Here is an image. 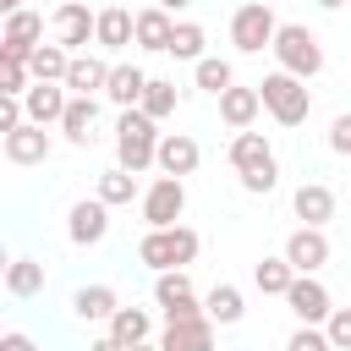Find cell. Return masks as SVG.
I'll list each match as a JSON object with an SVG mask.
<instances>
[{"mask_svg": "<svg viewBox=\"0 0 351 351\" xmlns=\"http://www.w3.org/2000/svg\"><path fill=\"white\" fill-rule=\"evenodd\" d=\"M0 351H38V346H33V335L11 329V335H0Z\"/></svg>", "mask_w": 351, "mask_h": 351, "instance_id": "39", "label": "cell"}, {"mask_svg": "<svg viewBox=\"0 0 351 351\" xmlns=\"http://www.w3.org/2000/svg\"><path fill=\"white\" fill-rule=\"evenodd\" d=\"M115 307H121V302H115V291H110V285H82V291L71 296V313H77L82 324H99V318H115Z\"/></svg>", "mask_w": 351, "mask_h": 351, "instance_id": "26", "label": "cell"}, {"mask_svg": "<svg viewBox=\"0 0 351 351\" xmlns=\"http://www.w3.org/2000/svg\"><path fill=\"white\" fill-rule=\"evenodd\" d=\"M110 88V66L99 55H71V71H66V93L71 99H93Z\"/></svg>", "mask_w": 351, "mask_h": 351, "instance_id": "17", "label": "cell"}, {"mask_svg": "<svg viewBox=\"0 0 351 351\" xmlns=\"http://www.w3.org/2000/svg\"><path fill=\"white\" fill-rule=\"evenodd\" d=\"M93 44H99V49H126V44H137V16H132L126 5H104Z\"/></svg>", "mask_w": 351, "mask_h": 351, "instance_id": "20", "label": "cell"}, {"mask_svg": "<svg viewBox=\"0 0 351 351\" xmlns=\"http://www.w3.org/2000/svg\"><path fill=\"white\" fill-rule=\"evenodd\" d=\"M5 159H11V165H44V159H49V132L27 121L22 132L5 137Z\"/></svg>", "mask_w": 351, "mask_h": 351, "instance_id": "23", "label": "cell"}, {"mask_svg": "<svg viewBox=\"0 0 351 351\" xmlns=\"http://www.w3.org/2000/svg\"><path fill=\"white\" fill-rule=\"evenodd\" d=\"M285 307H291L302 324H329V313H335L324 280H313V274H296V285L285 291Z\"/></svg>", "mask_w": 351, "mask_h": 351, "instance_id": "13", "label": "cell"}, {"mask_svg": "<svg viewBox=\"0 0 351 351\" xmlns=\"http://www.w3.org/2000/svg\"><path fill=\"white\" fill-rule=\"evenodd\" d=\"M93 197H99V203H110V208H115V203H132V197H137V176L115 165V170H104V176H99V192H93Z\"/></svg>", "mask_w": 351, "mask_h": 351, "instance_id": "33", "label": "cell"}, {"mask_svg": "<svg viewBox=\"0 0 351 351\" xmlns=\"http://www.w3.org/2000/svg\"><path fill=\"white\" fill-rule=\"evenodd\" d=\"M5 291H11L16 302L38 296V291H44V263H38V258H11V263H5Z\"/></svg>", "mask_w": 351, "mask_h": 351, "instance_id": "25", "label": "cell"}, {"mask_svg": "<svg viewBox=\"0 0 351 351\" xmlns=\"http://www.w3.org/2000/svg\"><path fill=\"white\" fill-rule=\"evenodd\" d=\"M170 38H176V16H170L165 5L137 11V49H148V55H170Z\"/></svg>", "mask_w": 351, "mask_h": 351, "instance_id": "16", "label": "cell"}, {"mask_svg": "<svg viewBox=\"0 0 351 351\" xmlns=\"http://www.w3.org/2000/svg\"><path fill=\"white\" fill-rule=\"evenodd\" d=\"M82 5H88V0H82Z\"/></svg>", "mask_w": 351, "mask_h": 351, "instance_id": "44", "label": "cell"}, {"mask_svg": "<svg viewBox=\"0 0 351 351\" xmlns=\"http://www.w3.org/2000/svg\"><path fill=\"white\" fill-rule=\"evenodd\" d=\"M154 302L165 307V324H176V318H197L203 307H197V296H192V280H186V269H170V274H159L154 280Z\"/></svg>", "mask_w": 351, "mask_h": 351, "instance_id": "11", "label": "cell"}, {"mask_svg": "<svg viewBox=\"0 0 351 351\" xmlns=\"http://www.w3.org/2000/svg\"><path fill=\"white\" fill-rule=\"evenodd\" d=\"M252 285H258L263 296H285V291L296 285V269L285 263V252H280V258H263V263L252 269Z\"/></svg>", "mask_w": 351, "mask_h": 351, "instance_id": "29", "label": "cell"}, {"mask_svg": "<svg viewBox=\"0 0 351 351\" xmlns=\"http://www.w3.org/2000/svg\"><path fill=\"white\" fill-rule=\"evenodd\" d=\"M137 258L154 269V274H170V269H186L197 258V230L186 225H170V230H148L137 241Z\"/></svg>", "mask_w": 351, "mask_h": 351, "instance_id": "4", "label": "cell"}, {"mask_svg": "<svg viewBox=\"0 0 351 351\" xmlns=\"http://www.w3.org/2000/svg\"><path fill=\"white\" fill-rule=\"evenodd\" d=\"M143 88H148V71H143V66H110L104 99L121 104V110H137V104H143Z\"/></svg>", "mask_w": 351, "mask_h": 351, "instance_id": "22", "label": "cell"}, {"mask_svg": "<svg viewBox=\"0 0 351 351\" xmlns=\"http://www.w3.org/2000/svg\"><path fill=\"white\" fill-rule=\"evenodd\" d=\"M285 263H291L296 274H318V269L329 263V236H324L318 225L291 230V241H285Z\"/></svg>", "mask_w": 351, "mask_h": 351, "instance_id": "12", "label": "cell"}, {"mask_svg": "<svg viewBox=\"0 0 351 351\" xmlns=\"http://www.w3.org/2000/svg\"><path fill=\"white\" fill-rule=\"evenodd\" d=\"M110 335H115L121 346H148V335H154V318H148V307H115V318H110Z\"/></svg>", "mask_w": 351, "mask_h": 351, "instance_id": "27", "label": "cell"}, {"mask_svg": "<svg viewBox=\"0 0 351 351\" xmlns=\"http://www.w3.org/2000/svg\"><path fill=\"white\" fill-rule=\"evenodd\" d=\"M197 137H186V132H165L159 137V170L165 176H192L197 170Z\"/></svg>", "mask_w": 351, "mask_h": 351, "instance_id": "18", "label": "cell"}, {"mask_svg": "<svg viewBox=\"0 0 351 351\" xmlns=\"http://www.w3.org/2000/svg\"><path fill=\"white\" fill-rule=\"evenodd\" d=\"M22 104H27V121H33V126H60L71 93H66V82H33V88L22 93Z\"/></svg>", "mask_w": 351, "mask_h": 351, "instance_id": "14", "label": "cell"}, {"mask_svg": "<svg viewBox=\"0 0 351 351\" xmlns=\"http://www.w3.org/2000/svg\"><path fill=\"white\" fill-rule=\"evenodd\" d=\"M285 351H335V346H329V335H324L318 324H302V329L285 340Z\"/></svg>", "mask_w": 351, "mask_h": 351, "instance_id": "37", "label": "cell"}, {"mask_svg": "<svg viewBox=\"0 0 351 351\" xmlns=\"http://www.w3.org/2000/svg\"><path fill=\"white\" fill-rule=\"evenodd\" d=\"M93 121H99V104H93V99H71V104H66V121H60L66 143L88 148V143H93Z\"/></svg>", "mask_w": 351, "mask_h": 351, "instance_id": "28", "label": "cell"}, {"mask_svg": "<svg viewBox=\"0 0 351 351\" xmlns=\"http://www.w3.org/2000/svg\"><path fill=\"white\" fill-rule=\"evenodd\" d=\"M203 44H208V33L197 22H176V38H170V55L176 60H203Z\"/></svg>", "mask_w": 351, "mask_h": 351, "instance_id": "34", "label": "cell"}, {"mask_svg": "<svg viewBox=\"0 0 351 351\" xmlns=\"http://www.w3.org/2000/svg\"><path fill=\"white\" fill-rule=\"evenodd\" d=\"M115 159L132 176L159 165V121H148L143 110H121V121H115Z\"/></svg>", "mask_w": 351, "mask_h": 351, "instance_id": "1", "label": "cell"}, {"mask_svg": "<svg viewBox=\"0 0 351 351\" xmlns=\"http://www.w3.org/2000/svg\"><path fill=\"white\" fill-rule=\"evenodd\" d=\"M126 351H159V346H126Z\"/></svg>", "mask_w": 351, "mask_h": 351, "instance_id": "43", "label": "cell"}, {"mask_svg": "<svg viewBox=\"0 0 351 351\" xmlns=\"http://www.w3.org/2000/svg\"><path fill=\"white\" fill-rule=\"evenodd\" d=\"M38 38H44V16L22 5L16 16H5V33H0V60H33Z\"/></svg>", "mask_w": 351, "mask_h": 351, "instance_id": "9", "label": "cell"}, {"mask_svg": "<svg viewBox=\"0 0 351 351\" xmlns=\"http://www.w3.org/2000/svg\"><path fill=\"white\" fill-rule=\"evenodd\" d=\"M203 313H208L214 324H241L247 302H241V291H236V285H214V291L203 296Z\"/></svg>", "mask_w": 351, "mask_h": 351, "instance_id": "30", "label": "cell"}, {"mask_svg": "<svg viewBox=\"0 0 351 351\" xmlns=\"http://www.w3.org/2000/svg\"><path fill=\"white\" fill-rule=\"evenodd\" d=\"M329 148H335V154H351V115H335V126H329Z\"/></svg>", "mask_w": 351, "mask_h": 351, "instance_id": "38", "label": "cell"}, {"mask_svg": "<svg viewBox=\"0 0 351 351\" xmlns=\"http://www.w3.org/2000/svg\"><path fill=\"white\" fill-rule=\"evenodd\" d=\"M66 236H71L77 247H99V241L110 236V203H99V197L71 203V214H66Z\"/></svg>", "mask_w": 351, "mask_h": 351, "instance_id": "10", "label": "cell"}, {"mask_svg": "<svg viewBox=\"0 0 351 351\" xmlns=\"http://www.w3.org/2000/svg\"><path fill=\"white\" fill-rule=\"evenodd\" d=\"M274 60H280V71H291V77H318L324 71V44H318V33H307L302 22H280V33H274Z\"/></svg>", "mask_w": 351, "mask_h": 351, "instance_id": "3", "label": "cell"}, {"mask_svg": "<svg viewBox=\"0 0 351 351\" xmlns=\"http://www.w3.org/2000/svg\"><path fill=\"white\" fill-rule=\"evenodd\" d=\"M192 77H197V88H203V93H214V99L236 88V71H230V60H219V55H203Z\"/></svg>", "mask_w": 351, "mask_h": 351, "instance_id": "31", "label": "cell"}, {"mask_svg": "<svg viewBox=\"0 0 351 351\" xmlns=\"http://www.w3.org/2000/svg\"><path fill=\"white\" fill-rule=\"evenodd\" d=\"M318 5H324V11H340V5H351V0H318Z\"/></svg>", "mask_w": 351, "mask_h": 351, "instance_id": "41", "label": "cell"}, {"mask_svg": "<svg viewBox=\"0 0 351 351\" xmlns=\"http://www.w3.org/2000/svg\"><path fill=\"white\" fill-rule=\"evenodd\" d=\"M27 71H33V82H66V71H71V49H66V44H38L33 60H27Z\"/></svg>", "mask_w": 351, "mask_h": 351, "instance_id": "24", "label": "cell"}, {"mask_svg": "<svg viewBox=\"0 0 351 351\" xmlns=\"http://www.w3.org/2000/svg\"><path fill=\"white\" fill-rule=\"evenodd\" d=\"M291 208H296L302 225H318V230H324V219H335V192H329L324 181H302L296 197H291Z\"/></svg>", "mask_w": 351, "mask_h": 351, "instance_id": "19", "label": "cell"}, {"mask_svg": "<svg viewBox=\"0 0 351 351\" xmlns=\"http://www.w3.org/2000/svg\"><path fill=\"white\" fill-rule=\"evenodd\" d=\"M55 38L71 49V55H88V38H99V11H88L82 0H66L55 11Z\"/></svg>", "mask_w": 351, "mask_h": 351, "instance_id": "8", "label": "cell"}, {"mask_svg": "<svg viewBox=\"0 0 351 351\" xmlns=\"http://www.w3.org/2000/svg\"><path fill=\"white\" fill-rule=\"evenodd\" d=\"M258 93H263V110H269L280 126H302V121H307V110H313L307 82H302V77H291V71H269V77L258 82Z\"/></svg>", "mask_w": 351, "mask_h": 351, "instance_id": "5", "label": "cell"}, {"mask_svg": "<svg viewBox=\"0 0 351 351\" xmlns=\"http://www.w3.org/2000/svg\"><path fill=\"white\" fill-rule=\"evenodd\" d=\"M27 82H33L27 60H0V99H22V93H27Z\"/></svg>", "mask_w": 351, "mask_h": 351, "instance_id": "35", "label": "cell"}, {"mask_svg": "<svg viewBox=\"0 0 351 351\" xmlns=\"http://www.w3.org/2000/svg\"><path fill=\"white\" fill-rule=\"evenodd\" d=\"M324 335H329V346H335V351H351V307H335V313H329V324H324Z\"/></svg>", "mask_w": 351, "mask_h": 351, "instance_id": "36", "label": "cell"}, {"mask_svg": "<svg viewBox=\"0 0 351 351\" xmlns=\"http://www.w3.org/2000/svg\"><path fill=\"white\" fill-rule=\"evenodd\" d=\"M148 121H165V115H176V82H165V77H148V88H143V104H137Z\"/></svg>", "mask_w": 351, "mask_h": 351, "instance_id": "32", "label": "cell"}, {"mask_svg": "<svg viewBox=\"0 0 351 351\" xmlns=\"http://www.w3.org/2000/svg\"><path fill=\"white\" fill-rule=\"evenodd\" d=\"M274 33H280V22H274L269 0H247V5H236V16H230V44H236L241 55H263V49H274Z\"/></svg>", "mask_w": 351, "mask_h": 351, "instance_id": "6", "label": "cell"}, {"mask_svg": "<svg viewBox=\"0 0 351 351\" xmlns=\"http://www.w3.org/2000/svg\"><path fill=\"white\" fill-rule=\"evenodd\" d=\"M181 208H186V181H181V176H159V181L143 192V219H148V230H170V225L181 219Z\"/></svg>", "mask_w": 351, "mask_h": 351, "instance_id": "7", "label": "cell"}, {"mask_svg": "<svg viewBox=\"0 0 351 351\" xmlns=\"http://www.w3.org/2000/svg\"><path fill=\"white\" fill-rule=\"evenodd\" d=\"M159 351H214V318L197 313V318H176V324H165Z\"/></svg>", "mask_w": 351, "mask_h": 351, "instance_id": "15", "label": "cell"}, {"mask_svg": "<svg viewBox=\"0 0 351 351\" xmlns=\"http://www.w3.org/2000/svg\"><path fill=\"white\" fill-rule=\"evenodd\" d=\"M258 110H263V93H258V88H230V93H219V121L236 126V132H252Z\"/></svg>", "mask_w": 351, "mask_h": 351, "instance_id": "21", "label": "cell"}, {"mask_svg": "<svg viewBox=\"0 0 351 351\" xmlns=\"http://www.w3.org/2000/svg\"><path fill=\"white\" fill-rule=\"evenodd\" d=\"M88 351H126V346H121V340H115V335H104V340H93V346H88Z\"/></svg>", "mask_w": 351, "mask_h": 351, "instance_id": "40", "label": "cell"}, {"mask_svg": "<svg viewBox=\"0 0 351 351\" xmlns=\"http://www.w3.org/2000/svg\"><path fill=\"white\" fill-rule=\"evenodd\" d=\"M230 165H236L247 192H274V181H280V165H274V148H269L263 132H236L230 137Z\"/></svg>", "mask_w": 351, "mask_h": 351, "instance_id": "2", "label": "cell"}, {"mask_svg": "<svg viewBox=\"0 0 351 351\" xmlns=\"http://www.w3.org/2000/svg\"><path fill=\"white\" fill-rule=\"evenodd\" d=\"M159 5H165V11H181V5H192V0H159Z\"/></svg>", "mask_w": 351, "mask_h": 351, "instance_id": "42", "label": "cell"}]
</instances>
